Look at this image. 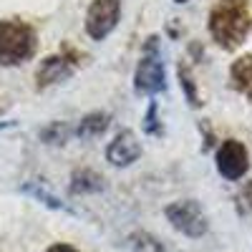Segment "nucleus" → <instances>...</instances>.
I'll use <instances>...</instances> for the list:
<instances>
[{"instance_id": "f257e3e1", "label": "nucleus", "mask_w": 252, "mask_h": 252, "mask_svg": "<svg viewBox=\"0 0 252 252\" xmlns=\"http://www.w3.org/2000/svg\"><path fill=\"white\" fill-rule=\"evenodd\" d=\"M250 31L247 0H217L209 15V33L224 51H235Z\"/></svg>"}, {"instance_id": "f03ea898", "label": "nucleus", "mask_w": 252, "mask_h": 252, "mask_svg": "<svg viewBox=\"0 0 252 252\" xmlns=\"http://www.w3.org/2000/svg\"><path fill=\"white\" fill-rule=\"evenodd\" d=\"M35 33L20 20H3L0 23V66H15L33 56Z\"/></svg>"}, {"instance_id": "7ed1b4c3", "label": "nucleus", "mask_w": 252, "mask_h": 252, "mask_svg": "<svg viewBox=\"0 0 252 252\" xmlns=\"http://www.w3.org/2000/svg\"><path fill=\"white\" fill-rule=\"evenodd\" d=\"M136 94L141 96H154L164 89V66L159 58V38L152 35L149 46H144V58L136 68V78H134Z\"/></svg>"}, {"instance_id": "20e7f679", "label": "nucleus", "mask_w": 252, "mask_h": 252, "mask_svg": "<svg viewBox=\"0 0 252 252\" xmlns=\"http://www.w3.org/2000/svg\"><path fill=\"white\" fill-rule=\"evenodd\" d=\"M166 217L187 237H202L207 232V217L197 202H174L166 207Z\"/></svg>"}, {"instance_id": "39448f33", "label": "nucleus", "mask_w": 252, "mask_h": 252, "mask_svg": "<svg viewBox=\"0 0 252 252\" xmlns=\"http://www.w3.org/2000/svg\"><path fill=\"white\" fill-rule=\"evenodd\" d=\"M119 15H121V3L119 0H94L89 13H86V33L94 40L106 38L116 28Z\"/></svg>"}, {"instance_id": "423d86ee", "label": "nucleus", "mask_w": 252, "mask_h": 252, "mask_svg": "<svg viewBox=\"0 0 252 252\" xmlns=\"http://www.w3.org/2000/svg\"><path fill=\"white\" fill-rule=\"evenodd\" d=\"M247 166H250V157H247V149L245 144L235 141V139H227L220 152H217V169L224 179L229 182H237L247 174Z\"/></svg>"}, {"instance_id": "0eeeda50", "label": "nucleus", "mask_w": 252, "mask_h": 252, "mask_svg": "<svg viewBox=\"0 0 252 252\" xmlns=\"http://www.w3.org/2000/svg\"><path fill=\"white\" fill-rule=\"evenodd\" d=\"M109 161L114 166H129L141 157V144L131 131H121L111 144H109V152H106Z\"/></svg>"}, {"instance_id": "6e6552de", "label": "nucleus", "mask_w": 252, "mask_h": 252, "mask_svg": "<svg viewBox=\"0 0 252 252\" xmlns=\"http://www.w3.org/2000/svg\"><path fill=\"white\" fill-rule=\"evenodd\" d=\"M68 71H71V58H66V56H51V58L43 61V66L38 68V86L43 89V86H48V83H56Z\"/></svg>"}, {"instance_id": "1a4fd4ad", "label": "nucleus", "mask_w": 252, "mask_h": 252, "mask_svg": "<svg viewBox=\"0 0 252 252\" xmlns=\"http://www.w3.org/2000/svg\"><path fill=\"white\" fill-rule=\"evenodd\" d=\"M229 76H232V86L252 101V56H242L240 61H235Z\"/></svg>"}, {"instance_id": "9d476101", "label": "nucleus", "mask_w": 252, "mask_h": 252, "mask_svg": "<svg viewBox=\"0 0 252 252\" xmlns=\"http://www.w3.org/2000/svg\"><path fill=\"white\" fill-rule=\"evenodd\" d=\"M109 126V116L106 114H91V116H86L81 121V126H78V134L81 136H98L103 129Z\"/></svg>"}, {"instance_id": "9b49d317", "label": "nucleus", "mask_w": 252, "mask_h": 252, "mask_svg": "<svg viewBox=\"0 0 252 252\" xmlns=\"http://www.w3.org/2000/svg\"><path fill=\"white\" fill-rule=\"evenodd\" d=\"M131 245H134V252H161V245L152 235H144V232H136L131 237Z\"/></svg>"}, {"instance_id": "f8f14e48", "label": "nucleus", "mask_w": 252, "mask_h": 252, "mask_svg": "<svg viewBox=\"0 0 252 252\" xmlns=\"http://www.w3.org/2000/svg\"><path fill=\"white\" fill-rule=\"evenodd\" d=\"M182 86H184V94H189V101H192L194 106H199V96L194 91V83H192V78H189L184 71H182Z\"/></svg>"}, {"instance_id": "ddd939ff", "label": "nucleus", "mask_w": 252, "mask_h": 252, "mask_svg": "<svg viewBox=\"0 0 252 252\" xmlns=\"http://www.w3.org/2000/svg\"><path fill=\"white\" fill-rule=\"evenodd\" d=\"M144 129L152 131V134H159V126H157V106H154V103H152V109H149V116H146V121H144Z\"/></svg>"}, {"instance_id": "4468645a", "label": "nucleus", "mask_w": 252, "mask_h": 252, "mask_svg": "<svg viewBox=\"0 0 252 252\" xmlns=\"http://www.w3.org/2000/svg\"><path fill=\"white\" fill-rule=\"evenodd\" d=\"M46 252H76V250L68 247V245H53V247H48Z\"/></svg>"}, {"instance_id": "2eb2a0df", "label": "nucleus", "mask_w": 252, "mask_h": 252, "mask_svg": "<svg viewBox=\"0 0 252 252\" xmlns=\"http://www.w3.org/2000/svg\"><path fill=\"white\" fill-rule=\"evenodd\" d=\"M242 199H247V204H250V209H252V184H250V187H245Z\"/></svg>"}, {"instance_id": "dca6fc26", "label": "nucleus", "mask_w": 252, "mask_h": 252, "mask_svg": "<svg viewBox=\"0 0 252 252\" xmlns=\"http://www.w3.org/2000/svg\"><path fill=\"white\" fill-rule=\"evenodd\" d=\"M177 3H187V0H177Z\"/></svg>"}]
</instances>
